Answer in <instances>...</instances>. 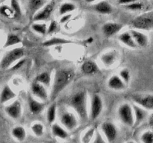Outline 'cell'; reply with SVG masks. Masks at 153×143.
<instances>
[{"label": "cell", "mask_w": 153, "mask_h": 143, "mask_svg": "<svg viewBox=\"0 0 153 143\" xmlns=\"http://www.w3.org/2000/svg\"><path fill=\"white\" fill-rule=\"evenodd\" d=\"M72 15L71 14H65V15H63L62 17L61 18V20H60V22H61V23H64V22H67V21L69 20V19L71 18Z\"/></svg>", "instance_id": "7bdbcfd3"}, {"label": "cell", "mask_w": 153, "mask_h": 143, "mask_svg": "<svg viewBox=\"0 0 153 143\" xmlns=\"http://www.w3.org/2000/svg\"><path fill=\"white\" fill-rule=\"evenodd\" d=\"M31 129L33 133L37 137L42 136L44 133V127L41 123H39V122L33 124L31 127Z\"/></svg>", "instance_id": "1f68e13d"}, {"label": "cell", "mask_w": 153, "mask_h": 143, "mask_svg": "<svg viewBox=\"0 0 153 143\" xmlns=\"http://www.w3.org/2000/svg\"><path fill=\"white\" fill-rule=\"evenodd\" d=\"M140 141L142 143H153V131L150 130L143 133L140 136Z\"/></svg>", "instance_id": "e575fe53"}, {"label": "cell", "mask_w": 153, "mask_h": 143, "mask_svg": "<svg viewBox=\"0 0 153 143\" xmlns=\"http://www.w3.org/2000/svg\"><path fill=\"white\" fill-rule=\"evenodd\" d=\"M0 13L5 17L10 18L14 16V13H13L11 7L7 5H2L0 7Z\"/></svg>", "instance_id": "8d00e7d4"}, {"label": "cell", "mask_w": 153, "mask_h": 143, "mask_svg": "<svg viewBox=\"0 0 153 143\" xmlns=\"http://www.w3.org/2000/svg\"><path fill=\"white\" fill-rule=\"evenodd\" d=\"M108 86L110 89L117 91L123 90L126 87V84L124 83L123 80L120 77V76L116 75V74L112 75L109 78L108 81Z\"/></svg>", "instance_id": "ac0fdd59"}, {"label": "cell", "mask_w": 153, "mask_h": 143, "mask_svg": "<svg viewBox=\"0 0 153 143\" xmlns=\"http://www.w3.org/2000/svg\"><path fill=\"white\" fill-rule=\"evenodd\" d=\"M76 7L74 4L71 2H65L63 3L59 7V14L61 16L63 15H65L67 13H70V12L73 11L74 10H76Z\"/></svg>", "instance_id": "f546056e"}, {"label": "cell", "mask_w": 153, "mask_h": 143, "mask_svg": "<svg viewBox=\"0 0 153 143\" xmlns=\"http://www.w3.org/2000/svg\"><path fill=\"white\" fill-rule=\"evenodd\" d=\"M148 124H149L151 130L153 131V113L149 115V119H148Z\"/></svg>", "instance_id": "ee69618b"}, {"label": "cell", "mask_w": 153, "mask_h": 143, "mask_svg": "<svg viewBox=\"0 0 153 143\" xmlns=\"http://www.w3.org/2000/svg\"><path fill=\"white\" fill-rule=\"evenodd\" d=\"M126 143H134V142H132V141H128V142H127Z\"/></svg>", "instance_id": "7dc6e473"}, {"label": "cell", "mask_w": 153, "mask_h": 143, "mask_svg": "<svg viewBox=\"0 0 153 143\" xmlns=\"http://www.w3.org/2000/svg\"><path fill=\"white\" fill-rule=\"evenodd\" d=\"M55 9V3L51 1L50 3L46 4L44 7H42L40 10L37 12L33 16V20L34 22H40V21L47 20L52 15Z\"/></svg>", "instance_id": "30bf717a"}, {"label": "cell", "mask_w": 153, "mask_h": 143, "mask_svg": "<svg viewBox=\"0 0 153 143\" xmlns=\"http://www.w3.org/2000/svg\"><path fill=\"white\" fill-rule=\"evenodd\" d=\"M58 23H57L55 20L51 21L49 28H47V34H52V33H54L57 29H58Z\"/></svg>", "instance_id": "ab89813d"}, {"label": "cell", "mask_w": 153, "mask_h": 143, "mask_svg": "<svg viewBox=\"0 0 153 143\" xmlns=\"http://www.w3.org/2000/svg\"><path fill=\"white\" fill-rule=\"evenodd\" d=\"M60 122L68 130L72 131L78 126V119L76 115L69 111H63L60 114Z\"/></svg>", "instance_id": "ba28073f"}, {"label": "cell", "mask_w": 153, "mask_h": 143, "mask_svg": "<svg viewBox=\"0 0 153 143\" xmlns=\"http://www.w3.org/2000/svg\"><path fill=\"white\" fill-rule=\"evenodd\" d=\"M11 135L17 141L22 142L25 139L26 137V131L23 127L16 126L12 129Z\"/></svg>", "instance_id": "4316f807"}, {"label": "cell", "mask_w": 153, "mask_h": 143, "mask_svg": "<svg viewBox=\"0 0 153 143\" xmlns=\"http://www.w3.org/2000/svg\"><path fill=\"white\" fill-rule=\"evenodd\" d=\"M132 109L134 117V126H138L147 117V110L143 109V107H140V106L137 105V104H133Z\"/></svg>", "instance_id": "9a60e30c"}, {"label": "cell", "mask_w": 153, "mask_h": 143, "mask_svg": "<svg viewBox=\"0 0 153 143\" xmlns=\"http://www.w3.org/2000/svg\"><path fill=\"white\" fill-rule=\"evenodd\" d=\"M6 113L13 119H18L22 115V105L19 101L16 100L4 108Z\"/></svg>", "instance_id": "7c38bea8"}, {"label": "cell", "mask_w": 153, "mask_h": 143, "mask_svg": "<svg viewBox=\"0 0 153 143\" xmlns=\"http://www.w3.org/2000/svg\"><path fill=\"white\" fill-rule=\"evenodd\" d=\"M56 104L53 103L49 107L46 113V119L49 125H52L56 119Z\"/></svg>", "instance_id": "83f0119b"}, {"label": "cell", "mask_w": 153, "mask_h": 143, "mask_svg": "<svg viewBox=\"0 0 153 143\" xmlns=\"http://www.w3.org/2000/svg\"><path fill=\"white\" fill-rule=\"evenodd\" d=\"M131 26L136 29L150 30L153 28V11L143 13L131 21Z\"/></svg>", "instance_id": "277c9868"}, {"label": "cell", "mask_w": 153, "mask_h": 143, "mask_svg": "<svg viewBox=\"0 0 153 143\" xmlns=\"http://www.w3.org/2000/svg\"><path fill=\"white\" fill-rule=\"evenodd\" d=\"M131 99L146 110H153V94H132Z\"/></svg>", "instance_id": "8992f818"}, {"label": "cell", "mask_w": 153, "mask_h": 143, "mask_svg": "<svg viewBox=\"0 0 153 143\" xmlns=\"http://www.w3.org/2000/svg\"><path fill=\"white\" fill-rule=\"evenodd\" d=\"M123 25L117 22H107L102 26L103 34L108 37H112L117 34L123 28Z\"/></svg>", "instance_id": "5bb4252c"}, {"label": "cell", "mask_w": 153, "mask_h": 143, "mask_svg": "<svg viewBox=\"0 0 153 143\" xmlns=\"http://www.w3.org/2000/svg\"><path fill=\"white\" fill-rule=\"evenodd\" d=\"M130 33H131L137 47L143 48L147 46L148 43H149V39L146 34L140 32V31H137V30H131Z\"/></svg>", "instance_id": "e0dca14e"}, {"label": "cell", "mask_w": 153, "mask_h": 143, "mask_svg": "<svg viewBox=\"0 0 153 143\" xmlns=\"http://www.w3.org/2000/svg\"><path fill=\"white\" fill-rule=\"evenodd\" d=\"M10 7L14 13V16H20L22 15V10L18 0H10Z\"/></svg>", "instance_id": "836d02e7"}, {"label": "cell", "mask_w": 153, "mask_h": 143, "mask_svg": "<svg viewBox=\"0 0 153 143\" xmlns=\"http://www.w3.org/2000/svg\"><path fill=\"white\" fill-rule=\"evenodd\" d=\"M34 81L43 84L45 87H49L51 85L52 77H51V72L46 71L39 74L34 79Z\"/></svg>", "instance_id": "44dd1931"}, {"label": "cell", "mask_w": 153, "mask_h": 143, "mask_svg": "<svg viewBox=\"0 0 153 143\" xmlns=\"http://www.w3.org/2000/svg\"><path fill=\"white\" fill-rule=\"evenodd\" d=\"M82 70L85 74H94L98 72L99 68L96 63L88 60L82 64Z\"/></svg>", "instance_id": "d4e9b609"}, {"label": "cell", "mask_w": 153, "mask_h": 143, "mask_svg": "<svg viewBox=\"0 0 153 143\" xmlns=\"http://www.w3.org/2000/svg\"><path fill=\"white\" fill-rule=\"evenodd\" d=\"M118 54L119 53L115 50L109 51V52L102 54L100 57V60L105 66H111L117 60Z\"/></svg>", "instance_id": "2e32d148"}, {"label": "cell", "mask_w": 153, "mask_h": 143, "mask_svg": "<svg viewBox=\"0 0 153 143\" xmlns=\"http://www.w3.org/2000/svg\"><path fill=\"white\" fill-rule=\"evenodd\" d=\"M95 10L102 14H110L113 11L111 5L107 1H102L97 4L94 7Z\"/></svg>", "instance_id": "603a6c76"}, {"label": "cell", "mask_w": 153, "mask_h": 143, "mask_svg": "<svg viewBox=\"0 0 153 143\" xmlns=\"http://www.w3.org/2000/svg\"><path fill=\"white\" fill-rule=\"evenodd\" d=\"M51 130H52V134L55 137H58L61 139H66L69 136L67 131L64 130V128H63L61 125L56 123L52 124V127H51Z\"/></svg>", "instance_id": "7402d4cb"}, {"label": "cell", "mask_w": 153, "mask_h": 143, "mask_svg": "<svg viewBox=\"0 0 153 143\" xmlns=\"http://www.w3.org/2000/svg\"><path fill=\"white\" fill-rule=\"evenodd\" d=\"M31 28L33 31L41 35L47 34V26L45 23H34L31 25Z\"/></svg>", "instance_id": "d6a6232c"}, {"label": "cell", "mask_w": 153, "mask_h": 143, "mask_svg": "<svg viewBox=\"0 0 153 143\" xmlns=\"http://www.w3.org/2000/svg\"><path fill=\"white\" fill-rule=\"evenodd\" d=\"M27 100H28V108H29L30 112L31 114L33 115H38L43 111L44 109L45 104L43 102H40L37 101V100L34 99L33 98L31 93H28V97H27Z\"/></svg>", "instance_id": "4fadbf2b"}, {"label": "cell", "mask_w": 153, "mask_h": 143, "mask_svg": "<svg viewBox=\"0 0 153 143\" xmlns=\"http://www.w3.org/2000/svg\"><path fill=\"white\" fill-rule=\"evenodd\" d=\"M73 43V41L67 40V39L60 38V37H52V38L43 42V46H46V47H50V46H60V45L69 44V43Z\"/></svg>", "instance_id": "cb8c5ba5"}, {"label": "cell", "mask_w": 153, "mask_h": 143, "mask_svg": "<svg viewBox=\"0 0 153 143\" xmlns=\"http://www.w3.org/2000/svg\"><path fill=\"white\" fill-rule=\"evenodd\" d=\"M93 143H106V142L102 139V136L100 135V132H99V131H96L95 139H94V141Z\"/></svg>", "instance_id": "60d3db41"}, {"label": "cell", "mask_w": 153, "mask_h": 143, "mask_svg": "<svg viewBox=\"0 0 153 143\" xmlns=\"http://www.w3.org/2000/svg\"><path fill=\"white\" fill-rule=\"evenodd\" d=\"M101 130L109 143H113L118 135V130L116 125L110 122H105L102 124Z\"/></svg>", "instance_id": "9c48e42d"}, {"label": "cell", "mask_w": 153, "mask_h": 143, "mask_svg": "<svg viewBox=\"0 0 153 143\" xmlns=\"http://www.w3.org/2000/svg\"><path fill=\"white\" fill-rule=\"evenodd\" d=\"M0 1H6V0H0Z\"/></svg>", "instance_id": "c3c4849f"}, {"label": "cell", "mask_w": 153, "mask_h": 143, "mask_svg": "<svg viewBox=\"0 0 153 143\" xmlns=\"http://www.w3.org/2000/svg\"><path fill=\"white\" fill-rule=\"evenodd\" d=\"M25 58H22V59H20L19 60H18L17 62H16V63H15L14 65L12 66L10 68V70H11V71H16V70L19 69H20L21 67H22V66L25 64Z\"/></svg>", "instance_id": "f35d334b"}, {"label": "cell", "mask_w": 153, "mask_h": 143, "mask_svg": "<svg viewBox=\"0 0 153 143\" xmlns=\"http://www.w3.org/2000/svg\"><path fill=\"white\" fill-rule=\"evenodd\" d=\"M31 92L33 95L43 101H46L48 99V92L46 90V87H45L43 84L34 81L31 85Z\"/></svg>", "instance_id": "8fae6325"}, {"label": "cell", "mask_w": 153, "mask_h": 143, "mask_svg": "<svg viewBox=\"0 0 153 143\" xmlns=\"http://www.w3.org/2000/svg\"><path fill=\"white\" fill-rule=\"evenodd\" d=\"M118 116L121 122L126 126L132 127L134 125V112L132 107L128 103L121 104L118 109Z\"/></svg>", "instance_id": "5b68a950"}, {"label": "cell", "mask_w": 153, "mask_h": 143, "mask_svg": "<svg viewBox=\"0 0 153 143\" xmlns=\"http://www.w3.org/2000/svg\"><path fill=\"white\" fill-rule=\"evenodd\" d=\"M103 109V102L102 98L98 94H94L91 97L90 118L91 120H96L101 115Z\"/></svg>", "instance_id": "52a82bcc"}, {"label": "cell", "mask_w": 153, "mask_h": 143, "mask_svg": "<svg viewBox=\"0 0 153 143\" xmlns=\"http://www.w3.org/2000/svg\"><path fill=\"white\" fill-rule=\"evenodd\" d=\"M75 72L70 69H60L55 72L52 83L50 99L54 101L58 95L73 81Z\"/></svg>", "instance_id": "6da1fadb"}, {"label": "cell", "mask_w": 153, "mask_h": 143, "mask_svg": "<svg viewBox=\"0 0 153 143\" xmlns=\"http://www.w3.org/2000/svg\"><path fill=\"white\" fill-rule=\"evenodd\" d=\"M0 52H1V51H0Z\"/></svg>", "instance_id": "f907efd6"}, {"label": "cell", "mask_w": 153, "mask_h": 143, "mask_svg": "<svg viewBox=\"0 0 153 143\" xmlns=\"http://www.w3.org/2000/svg\"><path fill=\"white\" fill-rule=\"evenodd\" d=\"M67 104L77 113L82 122H86L88 120V94L86 91H79L70 95L67 98Z\"/></svg>", "instance_id": "7a4b0ae2"}, {"label": "cell", "mask_w": 153, "mask_h": 143, "mask_svg": "<svg viewBox=\"0 0 153 143\" xmlns=\"http://www.w3.org/2000/svg\"><path fill=\"white\" fill-rule=\"evenodd\" d=\"M124 7H126L128 10H140L143 8V4L140 2H133L129 4H127V5H125Z\"/></svg>", "instance_id": "74e56055"}, {"label": "cell", "mask_w": 153, "mask_h": 143, "mask_svg": "<svg viewBox=\"0 0 153 143\" xmlns=\"http://www.w3.org/2000/svg\"><path fill=\"white\" fill-rule=\"evenodd\" d=\"M137 1V0H118V3L121 5H127V4H129L131 3L135 2Z\"/></svg>", "instance_id": "b9f144b4"}, {"label": "cell", "mask_w": 153, "mask_h": 143, "mask_svg": "<svg viewBox=\"0 0 153 143\" xmlns=\"http://www.w3.org/2000/svg\"><path fill=\"white\" fill-rule=\"evenodd\" d=\"M95 1H97V0H85V1H86L87 3H92Z\"/></svg>", "instance_id": "bcb514c9"}, {"label": "cell", "mask_w": 153, "mask_h": 143, "mask_svg": "<svg viewBox=\"0 0 153 143\" xmlns=\"http://www.w3.org/2000/svg\"><path fill=\"white\" fill-rule=\"evenodd\" d=\"M51 1H55V0H51Z\"/></svg>", "instance_id": "681fc988"}, {"label": "cell", "mask_w": 153, "mask_h": 143, "mask_svg": "<svg viewBox=\"0 0 153 143\" xmlns=\"http://www.w3.org/2000/svg\"><path fill=\"white\" fill-rule=\"evenodd\" d=\"M21 40L16 34H8L4 44V48H8L20 43Z\"/></svg>", "instance_id": "f1b7e54d"}, {"label": "cell", "mask_w": 153, "mask_h": 143, "mask_svg": "<svg viewBox=\"0 0 153 143\" xmlns=\"http://www.w3.org/2000/svg\"><path fill=\"white\" fill-rule=\"evenodd\" d=\"M46 5V0H28V8L33 15Z\"/></svg>", "instance_id": "484cf974"}, {"label": "cell", "mask_w": 153, "mask_h": 143, "mask_svg": "<svg viewBox=\"0 0 153 143\" xmlns=\"http://www.w3.org/2000/svg\"><path fill=\"white\" fill-rule=\"evenodd\" d=\"M15 97H16V94L13 92V89L8 85H5L2 88V90L0 93V104H5L7 101L14 98Z\"/></svg>", "instance_id": "d6986e66"}, {"label": "cell", "mask_w": 153, "mask_h": 143, "mask_svg": "<svg viewBox=\"0 0 153 143\" xmlns=\"http://www.w3.org/2000/svg\"><path fill=\"white\" fill-rule=\"evenodd\" d=\"M25 56V50L22 48H15L4 55L0 61V67L3 69H10L14 63L17 62Z\"/></svg>", "instance_id": "3957f363"}, {"label": "cell", "mask_w": 153, "mask_h": 143, "mask_svg": "<svg viewBox=\"0 0 153 143\" xmlns=\"http://www.w3.org/2000/svg\"><path fill=\"white\" fill-rule=\"evenodd\" d=\"M96 130L94 128H89L85 131L83 136H82V143H91L93 138L95 136Z\"/></svg>", "instance_id": "4dcf8cb0"}, {"label": "cell", "mask_w": 153, "mask_h": 143, "mask_svg": "<svg viewBox=\"0 0 153 143\" xmlns=\"http://www.w3.org/2000/svg\"><path fill=\"white\" fill-rule=\"evenodd\" d=\"M118 40H119L123 44L126 45V46L131 48V49H137V46L136 45L135 42H134L132 36H131V33L128 32V31H126V32L122 33L121 34H120L119 37H118Z\"/></svg>", "instance_id": "ffe728a7"}, {"label": "cell", "mask_w": 153, "mask_h": 143, "mask_svg": "<svg viewBox=\"0 0 153 143\" xmlns=\"http://www.w3.org/2000/svg\"><path fill=\"white\" fill-rule=\"evenodd\" d=\"M120 77L123 80L126 84H128L131 80V73L128 69H123L120 72Z\"/></svg>", "instance_id": "d590c367"}, {"label": "cell", "mask_w": 153, "mask_h": 143, "mask_svg": "<svg viewBox=\"0 0 153 143\" xmlns=\"http://www.w3.org/2000/svg\"><path fill=\"white\" fill-rule=\"evenodd\" d=\"M93 41H94V39H93L92 37H90V38L88 39V40H87L86 42H87V43H92Z\"/></svg>", "instance_id": "f6af8a7d"}]
</instances>
